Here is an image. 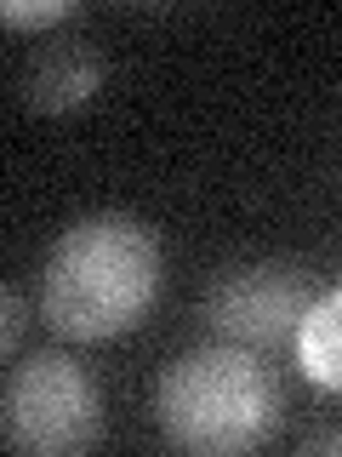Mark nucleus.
I'll use <instances>...</instances> for the list:
<instances>
[{"label":"nucleus","mask_w":342,"mask_h":457,"mask_svg":"<svg viewBox=\"0 0 342 457\" xmlns=\"http://www.w3.org/2000/svg\"><path fill=\"white\" fill-rule=\"evenodd\" d=\"M160 292V246L137 218L103 212L57 235L40 275V314L69 343L120 337Z\"/></svg>","instance_id":"1"},{"label":"nucleus","mask_w":342,"mask_h":457,"mask_svg":"<svg viewBox=\"0 0 342 457\" xmlns=\"http://www.w3.org/2000/svg\"><path fill=\"white\" fill-rule=\"evenodd\" d=\"M154 418H160L171 446L234 457L274 435L280 389L268 378V366H256L246 349H200V354H183L160 378Z\"/></svg>","instance_id":"2"},{"label":"nucleus","mask_w":342,"mask_h":457,"mask_svg":"<svg viewBox=\"0 0 342 457\" xmlns=\"http://www.w3.org/2000/svg\"><path fill=\"white\" fill-rule=\"evenodd\" d=\"M0 435L12 452L35 457L92 452L103 435V406H97L92 378L69 354H35V361L12 366L6 400H0Z\"/></svg>","instance_id":"3"},{"label":"nucleus","mask_w":342,"mask_h":457,"mask_svg":"<svg viewBox=\"0 0 342 457\" xmlns=\"http://www.w3.org/2000/svg\"><path fill=\"white\" fill-rule=\"evenodd\" d=\"M314 309V286L308 275L285 263H256V269H234L217 280V292L206 297V320L217 332L240 337V343H285L297 337L303 314Z\"/></svg>","instance_id":"4"},{"label":"nucleus","mask_w":342,"mask_h":457,"mask_svg":"<svg viewBox=\"0 0 342 457\" xmlns=\"http://www.w3.org/2000/svg\"><path fill=\"white\" fill-rule=\"evenodd\" d=\"M97 80H103V57L92 52V40H52L46 52L35 57V69H28V104L35 109H75L86 97L97 92Z\"/></svg>","instance_id":"5"},{"label":"nucleus","mask_w":342,"mask_h":457,"mask_svg":"<svg viewBox=\"0 0 342 457\" xmlns=\"http://www.w3.org/2000/svg\"><path fill=\"white\" fill-rule=\"evenodd\" d=\"M297 366L314 389L342 395V286L314 297V309L297 326Z\"/></svg>","instance_id":"6"},{"label":"nucleus","mask_w":342,"mask_h":457,"mask_svg":"<svg viewBox=\"0 0 342 457\" xmlns=\"http://www.w3.org/2000/svg\"><path fill=\"white\" fill-rule=\"evenodd\" d=\"M0 18H6V29H46V23H69L75 6H69V0H46V6H18V0H12Z\"/></svg>","instance_id":"7"},{"label":"nucleus","mask_w":342,"mask_h":457,"mask_svg":"<svg viewBox=\"0 0 342 457\" xmlns=\"http://www.w3.org/2000/svg\"><path fill=\"white\" fill-rule=\"evenodd\" d=\"M0 303H6V332H0V349L18 354V332H23V297H18V286H6V292H0Z\"/></svg>","instance_id":"8"},{"label":"nucleus","mask_w":342,"mask_h":457,"mask_svg":"<svg viewBox=\"0 0 342 457\" xmlns=\"http://www.w3.org/2000/svg\"><path fill=\"white\" fill-rule=\"evenodd\" d=\"M303 452H342V435H308Z\"/></svg>","instance_id":"9"}]
</instances>
